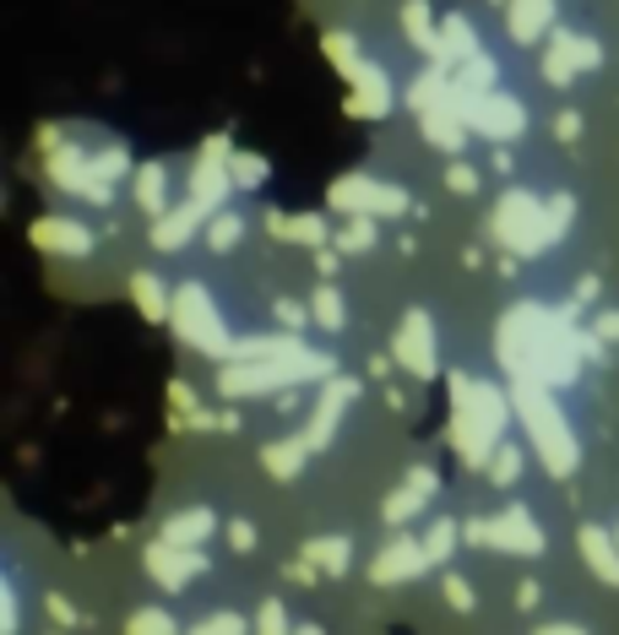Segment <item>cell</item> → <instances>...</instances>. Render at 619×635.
Segmentation results:
<instances>
[{
    "mask_svg": "<svg viewBox=\"0 0 619 635\" xmlns=\"http://www.w3.org/2000/svg\"><path fill=\"white\" fill-rule=\"evenodd\" d=\"M402 22H408V39H413L419 50H430L434 61H440V44H445V39L434 33V22H430V0H408V6H402Z\"/></svg>",
    "mask_w": 619,
    "mask_h": 635,
    "instance_id": "484cf974",
    "label": "cell"
},
{
    "mask_svg": "<svg viewBox=\"0 0 619 635\" xmlns=\"http://www.w3.org/2000/svg\"><path fill=\"white\" fill-rule=\"evenodd\" d=\"M50 180L71 195H93L98 207L115 201V180H104L98 158H93V152H76V147H55V152H50Z\"/></svg>",
    "mask_w": 619,
    "mask_h": 635,
    "instance_id": "52a82bcc",
    "label": "cell"
},
{
    "mask_svg": "<svg viewBox=\"0 0 619 635\" xmlns=\"http://www.w3.org/2000/svg\"><path fill=\"white\" fill-rule=\"evenodd\" d=\"M212 532H218V516L207 506H190L186 516H175V521L164 527V543H190V549H196V543H207Z\"/></svg>",
    "mask_w": 619,
    "mask_h": 635,
    "instance_id": "603a6c76",
    "label": "cell"
},
{
    "mask_svg": "<svg viewBox=\"0 0 619 635\" xmlns=\"http://www.w3.org/2000/svg\"><path fill=\"white\" fill-rule=\"evenodd\" d=\"M130 195H136V207H141L147 218H164V212H169V169H164V163H147V169L130 180Z\"/></svg>",
    "mask_w": 619,
    "mask_h": 635,
    "instance_id": "7402d4cb",
    "label": "cell"
},
{
    "mask_svg": "<svg viewBox=\"0 0 619 635\" xmlns=\"http://www.w3.org/2000/svg\"><path fill=\"white\" fill-rule=\"evenodd\" d=\"M240 240H245V212L218 207V212H212V223H207V245H212V251H234Z\"/></svg>",
    "mask_w": 619,
    "mask_h": 635,
    "instance_id": "83f0119b",
    "label": "cell"
},
{
    "mask_svg": "<svg viewBox=\"0 0 619 635\" xmlns=\"http://www.w3.org/2000/svg\"><path fill=\"white\" fill-rule=\"evenodd\" d=\"M130 631H175V614H158V608H141V614H130Z\"/></svg>",
    "mask_w": 619,
    "mask_h": 635,
    "instance_id": "8d00e7d4",
    "label": "cell"
},
{
    "mask_svg": "<svg viewBox=\"0 0 619 635\" xmlns=\"http://www.w3.org/2000/svg\"><path fill=\"white\" fill-rule=\"evenodd\" d=\"M348 115H359V120H375V115H386L391 109V82L380 76V65L370 61H348Z\"/></svg>",
    "mask_w": 619,
    "mask_h": 635,
    "instance_id": "7c38bea8",
    "label": "cell"
},
{
    "mask_svg": "<svg viewBox=\"0 0 619 635\" xmlns=\"http://www.w3.org/2000/svg\"><path fill=\"white\" fill-rule=\"evenodd\" d=\"M604 61V50L592 44V39H581V33H555V50H549V61H544V76L565 87V82H576L581 71H592V65Z\"/></svg>",
    "mask_w": 619,
    "mask_h": 635,
    "instance_id": "4fadbf2b",
    "label": "cell"
},
{
    "mask_svg": "<svg viewBox=\"0 0 619 635\" xmlns=\"http://www.w3.org/2000/svg\"><path fill=\"white\" fill-rule=\"evenodd\" d=\"M440 592H445V603H451L457 614H468V608L479 603V597H473V586H468L462 575H445V586H440Z\"/></svg>",
    "mask_w": 619,
    "mask_h": 635,
    "instance_id": "d590c367",
    "label": "cell"
},
{
    "mask_svg": "<svg viewBox=\"0 0 619 635\" xmlns=\"http://www.w3.org/2000/svg\"><path fill=\"white\" fill-rule=\"evenodd\" d=\"M326 50H332V61H359V50H354V39H337V33H332V39H326Z\"/></svg>",
    "mask_w": 619,
    "mask_h": 635,
    "instance_id": "60d3db41",
    "label": "cell"
},
{
    "mask_svg": "<svg viewBox=\"0 0 619 635\" xmlns=\"http://www.w3.org/2000/svg\"><path fill=\"white\" fill-rule=\"evenodd\" d=\"M500 435H505V396L495 385H473L468 375H457V413H451V441L468 462H490Z\"/></svg>",
    "mask_w": 619,
    "mask_h": 635,
    "instance_id": "3957f363",
    "label": "cell"
},
{
    "mask_svg": "<svg viewBox=\"0 0 619 635\" xmlns=\"http://www.w3.org/2000/svg\"><path fill=\"white\" fill-rule=\"evenodd\" d=\"M581 554H587V565L598 571V581L619 586V538H609L604 527H581Z\"/></svg>",
    "mask_w": 619,
    "mask_h": 635,
    "instance_id": "44dd1931",
    "label": "cell"
},
{
    "mask_svg": "<svg viewBox=\"0 0 619 635\" xmlns=\"http://www.w3.org/2000/svg\"><path fill=\"white\" fill-rule=\"evenodd\" d=\"M490 478H495L500 489H511L516 478H522V445H495V456H490Z\"/></svg>",
    "mask_w": 619,
    "mask_h": 635,
    "instance_id": "1f68e13d",
    "label": "cell"
},
{
    "mask_svg": "<svg viewBox=\"0 0 619 635\" xmlns=\"http://www.w3.org/2000/svg\"><path fill=\"white\" fill-rule=\"evenodd\" d=\"M201 631H245V620H240V614H207Z\"/></svg>",
    "mask_w": 619,
    "mask_h": 635,
    "instance_id": "ab89813d",
    "label": "cell"
},
{
    "mask_svg": "<svg viewBox=\"0 0 619 635\" xmlns=\"http://www.w3.org/2000/svg\"><path fill=\"white\" fill-rule=\"evenodd\" d=\"M592 299H598V277H581L576 283V305H592Z\"/></svg>",
    "mask_w": 619,
    "mask_h": 635,
    "instance_id": "bcb514c9",
    "label": "cell"
},
{
    "mask_svg": "<svg viewBox=\"0 0 619 635\" xmlns=\"http://www.w3.org/2000/svg\"><path fill=\"white\" fill-rule=\"evenodd\" d=\"M229 191H234V163H229V141L218 136V141L201 147V163L190 169V195L207 201V207H223Z\"/></svg>",
    "mask_w": 619,
    "mask_h": 635,
    "instance_id": "8fae6325",
    "label": "cell"
},
{
    "mask_svg": "<svg viewBox=\"0 0 619 635\" xmlns=\"http://www.w3.org/2000/svg\"><path fill=\"white\" fill-rule=\"evenodd\" d=\"M495 234L511 245V251H522V255H538L544 245H555V240H559L549 207H538L527 191H511L495 207Z\"/></svg>",
    "mask_w": 619,
    "mask_h": 635,
    "instance_id": "277c9868",
    "label": "cell"
},
{
    "mask_svg": "<svg viewBox=\"0 0 619 635\" xmlns=\"http://www.w3.org/2000/svg\"><path fill=\"white\" fill-rule=\"evenodd\" d=\"M457 538H462V527L451 521V516H434V527L424 532V549H430V565L440 560H451V549H457Z\"/></svg>",
    "mask_w": 619,
    "mask_h": 635,
    "instance_id": "4dcf8cb0",
    "label": "cell"
},
{
    "mask_svg": "<svg viewBox=\"0 0 619 635\" xmlns=\"http://www.w3.org/2000/svg\"><path fill=\"white\" fill-rule=\"evenodd\" d=\"M337 212H370V218H397L402 207H408V195L397 191V186H380L370 174H354V180H337Z\"/></svg>",
    "mask_w": 619,
    "mask_h": 635,
    "instance_id": "30bf717a",
    "label": "cell"
},
{
    "mask_svg": "<svg viewBox=\"0 0 619 635\" xmlns=\"http://www.w3.org/2000/svg\"><path fill=\"white\" fill-rule=\"evenodd\" d=\"M538 603H544L538 581H522V586H516V608H538Z\"/></svg>",
    "mask_w": 619,
    "mask_h": 635,
    "instance_id": "7bdbcfd3",
    "label": "cell"
},
{
    "mask_svg": "<svg viewBox=\"0 0 619 635\" xmlns=\"http://www.w3.org/2000/svg\"><path fill=\"white\" fill-rule=\"evenodd\" d=\"M375 240H380V229H375V218L370 212H348V223L337 229V251L343 255H365V251H375Z\"/></svg>",
    "mask_w": 619,
    "mask_h": 635,
    "instance_id": "d4e9b609",
    "label": "cell"
},
{
    "mask_svg": "<svg viewBox=\"0 0 619 635\" xmlns=\"http://www.w3.org/2000/svg\"><path fill=\"white\" fill-rule=\"evenodd\" d=\"M212 212H218V207H207V201L186 195V207H175V212H164V218H158L153 245H158V251H180V245H186V240L201 229V223H207V218H212Z\"/></svg>",
    "mask_w": 619,
    "mask_h": 635,
    "instance_id": "9a60e30c",
    "label": "cell"
},
{
    "mask_svg": "<svg viewBox=\"0 0 619 635\" xmlns=\"http://www.w3.org/2000/svg\"><path fill=\"white\" fill-rule=\"evenodd\" d=\"M505 28H511L516 44H538V39L555 28V0H511Z\"/></svg>",
    "mask_w": 619,
    "mask_h": 635,
    "instance_id": "d6986e66",
    "label": "cell"
},
{
    "mask_svg": "<svg viewBox=\"0 0 619 635\" xmlns=\"http://www.w3.org/2000/svg\"><path fill=\"white\" fill-rule=\"evenodd\" d=\"M305 560H315L326 575H343L354 560V543L348 538H315V543H305Z\"/></svg>",
    "mask_w": 619,
    "mask_h": 635,
    "instance_id": "f1b7e54d",
    "label": "cell"
},
{
    "mask_svg": "<svg viewBox=\"0 0 619 635\" xmlns=\"http://www.w3.org/2000/svg\"><path fill=\"white\" fill-rule=\"evenodd\" d=\"M391 359L413 375V381H434V320L424 310H408L397 337H391Z\"/></svg>",
    "mask_w": 619,
    "mask_h": 635,
    "instance_id": "ba28073f",
    "label": "cell"
},
{
    "mask_svg": "<svg viewBox=\"0 0 619 635\" xmlns=\"http://www.w3.org/2000/svg\"><path fill=\"white\" fill-rule=\"evenodd\" d=\"M424 565H430V549L402 538V543H391V549L375 560V581H380V586H386V581H408V575H419Z\"/></svg>",
    "mask_w": 619,
    "mask_h": 635,
    "instance_id": "ffe728a7",
    "label": "cell"
},
{
    "mask_svg": "<svg viewBox=\"0 0 619 635\" xmlns=\"http://www.w3.org/2000/svg\"><path fill=\"white\" fill-rule=\"evenodd\" d=\"M305 456H310V435H294V441H277L261 451V462L272 467V478H294L305 467Z\"/></svg>",
    "mask_w": 619,
    "mask_h": 635,
    "instance_id": "cb8c5ba5",
    "label": "cell"
},
{
    "mask_svg": "<svg viewBox=\"0 0 619 635\" xmlns=\"http://www.w3.org/2000/svg\"><path fill=\"white\" fill-rule=\"evenodd\" d=\"M272 234H294L300 245H326V223L321 218H272Z\"/></svg>",
    "mask_w": 619,
    "mask_h": 635,
    "instance_id": "d6a6232c",
    "label": "cell"
},
{
    "mask_svg": "<svg viewBox=\"0 0 619 635\" xmlns=\"http://www.w3.org/2000/svg\"><path fill=\"white\" fill-rule=\"evenodd\" d=\"M175 331L186 337L190 348H201V353H234L229 348V331H223V316H218V305L207 299V288L201 283H186L180 294H175Z\"/></svg>",
    "mask_w": 619,
    "mask_h": 635,
    "instance_id": "5b68a950",
    "label": "cell"
},
{
    "mask_svg": "<svg viewBox=\"0 0 619 635\" xmlns=\"http://www.w3.org/2000/svg\"><path fill=\"white\" fill-rule=\"evenodd\" d=\"M445 186H451V191H457V195H473V191H479V169L457 158V163L445 169Z\"/></svg>",
    "mask_w": 619,
    "mask_h": 635,
    "instance_id": "e575fe53",
    "label": "cell"
},
{
    "mask_svg": "<svg viewBox=\"0 0 619 635\" xmlns=\"http://www.w3.org/2000/svg\"><path fill=\"white\" fill-rule=\"evenodd\" d=\"M277 320H283V326H310V310L305 305H294V299H277Z\"/></svg>",
    "mask_w": 619,
    "mask_h": 635,
    "instance_id": "74e56055",
    "label": "cell"
},
{
    "mask_svg": "<svg viewBox=\"0 0 619 635\" xmlns=\"http://www.w3.org/2000/svg\"><path fill=\"white\" fill-rule=\"evenodd\" d=\"M354 391L359 385L354 381H326V391H321V402H315V413H310V445H326L332 441V430H337V419H343V408L354 402Z\"/></svg>",
    "mask_w": 619,
    "mask_h": 635,
    "instance_id": "ac0fdd59",
    "label": "cell"
},
{
    "mask_svg": "<svg viewBox=\"0 0 619 635\" xmlns=\"http://www.w3.org/2000/svg\"><path fill=\"white\" fill-rule=\"evenodd\" d=\"M576 331H570V320L555 316V310H538V305H527V310H516V316L505 320V364L516 370V375H533V381L544 385H570L576 375Z\"/></svg>",
    "mask_w": 619,
    "mask_h": 635,
    "instance_id": "6da1fadb",
    "label": "cell"
},
{
    "mask_svg": "<svg viewBox=\"0 0 619 635\" xmlns=\"http://www.w3.org/2000/svg\"><path fill=\"white\" fill-rule=\"evenodd\" d=\"M33 245L50 255H87L93 251V234L82 223H71V218H39L33 223Z\"/></svg>",
    "mask_w": 619,
    "mask_h": 635,
    "instance_id": "e0dca14e",
    "label": "cell"
},
{
    "mask_svg": "<svg viewBox=\"0 0 619 635\" xmlns=\"http://www.w3.org/2000/svg\"><path fill=\"white\" fill-rule=\"evenodd\" d=\"M598 337H604V342H619V310H604V316H598Z\"/></svg>",
    "mask_w": 619,
    "mask_h": 635,
    "instance_id": "ee69618b",
    "label": "cell"
},
{
    "mask_svg": "<svg viewBox=\"0 0 619 635\" xmlns=\"http://www.w3.org/2000/svg\"><path fill=\"white\" fill-rule=\"evenodd\" d=\"M310 316L321 320L326 331H343V326H348V310H343V294H337L332 283H321V288H315V299H310Z\"/></svg>",
    "mask_w": 619,
    "mask_h": 635,
    "instance_id": "f546056e",
    "label": "cell"
},
{
    "mask_svg": "<svg viewBox=\"0 0 619 635\" xmlns=\"http://www.w3.org/2000/svg\"><path fill=\"white\" fill-rule=\"evenodd\" d=\"M511 402H516V413L527 424V441L538 445V456L549 462V473L565 478L576 467V441H570V430H565V419H559V408H555V385L533 381V375H516Z\"/></svg>",
    "mask_w": 619,
    "mask_h": 635,
    "instance_id": "7a4b0ae2",
    "label": "cell"
},
{
    "mask_svg": "<svg viewBox=\"0 0 619 635\" xmlns=\"http://www.w3.org/2000/svg\"><path fill=\"white\" fill-rule=\"evenodd\" d=\"M50 608H55V620H61V625H76V614H71V603H65V597H50Z\"/></svg>",
    "mask_w": 619,
    "mask_h": 635,
    "instance_id": "7dc6e473",
    "label": "cell"
},
{
    "mask_svg": "<svg viewBox=\"0 0 619 635\" xmlns=\"http://www.w3.org/2000/svg\"><path fill=\"white\" fill-rule=\"evenodd\" d=\"M462 538H468V543H484V549H500V554H544V532H538V521L522 506L500 510L490 521H468Z\"/></svg>",
    "mask_w": 619,
    "mask_h": 635,
    "instance_id": "8992f818",
    "label": "cell"
},
{
    "mask_svg": "<svg viewBox=\"0 0 619 635\" xmlns=\"http://www.w3.org/2000/svg\"><path fill=\"white\" fill-rule=\"evenodd\" d=\"M434 489H440L434 467H413V473H408V484L386 495V510H380V516H386V521H408V516H419V510L430 506Z\"/></svg>",
    "mask_w": 619,
    "mask_h": 635,
    "instance_id": "2e32d148",
    "label": "cell"
},
{
    "mask_svg": "<svg viewBox=\"0 0 619 635\" xmlns=\"http://www.w3.org/2000/svg\"><path fill=\"white\" fill-rule=\"evenodd\" d=\"M255 625H266V631H283V608H277V603H266V608L255 614Z\"/></svg>",
    "mask_w": 619,
    "mask_h": 635,
    "instance_id": "f6af8a7d",
    "label": "cell"
},
{
    "mask_svg": "<svg viewBox=\"0 0 619 635\" xmlns=\"http://www.w3.org/2000/svg\"><path fill=\"white\" fill-rule=\"evenodd\" d=\"M229 163H234V186H240V191H255V186L266 180V158H255V152H234Z\"/></svg>",
    "mask_w": 619,
    "mask_h": 635,
    "instance_id": "836d02e7",
    "label": "cell"
},
{
    "mask_svg": "<svg viewBox=\"0 0 619 635\" xmlns=\"http://www.w3.org/2000/svg\"><path fill=\"white\" fill-rule=\"evenodd\" d=\"M462 115H468V126L479 130V136H490V141H511V136L527 130V104L511 98V93H484Z\"/></svg>",
    "mask_w": 619,
    "mask_h": 635,
    "instance_id": "9c48e42d",
    "label": "cell"
},
{
    "mask_svg": "<svg viewBox=\"0 0 619 635\" xmlns=\"http://www.w3.org/2000/svg\"><path fill=\"white\" fill-rule=\"evenodd\" d=\"M555 136H559V141H570V136H581V115H576V109H565V115H559V120H555Z\"/></svg>",
    "mask_w": 619,
    "mask_h": 635,
    "instance_id": "b9f144b4",
    "label": "cell"
},
{
    "mask_svg": "<svg viewBox=\"0 0 619 635\" xmlns=\"http://www.w3.org/2000/svg\"><path fill=\"white\" fill-rule=\"evenodd\" d=\"M147 571L158 575L169 592H180L190 575L207 571V554H196L190 543H175V549H164V543H158V549H147Z\"/></svg>",
    "mask_w": 619,
    "mask_h": 635,
    "instance_id": "5bb4252c",
    "label": "cell"
},
{
    "mask_svg": "<svg viewBox=\"0 0 619 635\" xmlns=\"http://www.w3.org/2000/svg\"><path fill=\"white\" fill-rule=\"evenodd\" d=\"M229 543H234V554H250V549H255V527H250V521H234V527H229Z\"/></svg>",
    "mask_w": 619,
    "mask_h": 635,
    "instance_id": "f35d334b",
    "label": "cell"
},
{
    "mask_svg": "<svg viewBox=\"0 0 619 635\" xmlns=\"http://www.w3.org/2000/svg\"><path fill=\"white\" fill-rule=\"evenodd\" d=\"M130 294H136V305H141V316L147 320H164L169 310H175V299H164L169 288H164L153 272H136V277H130Z\"/></svg>",
    "mask_w": 619,
    "mask_h": 635,
    "instance_id": "4316f807",
    "label": "cell"
}]
</instances>
